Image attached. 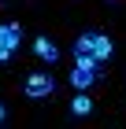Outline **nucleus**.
I'll return each mask as SVG.
<instances>
[{
	"label": "nucleus",
	"instance_id": "nucleus-6",
	"mask_svg": "<svg viewBox=\"0 0 126 129\" xmlns=\"http://www.w3.org/2000/svg\"><path fill=\"white\" fill-rule=\"evenodd\" d=\"M89 111H93V100H89L85 92H78V96L70 100V114H74V118H85Z\"/></svg>",
	"mask_w": 126,
	"mask_h": 129
},
{
	"label": "nucleus",
	"instance_id": "nucleus-4",
	"mask_svg": "<svg viewBox=\"0 0 126 129\" xmlns=\"http://www.w3.org/2000/svg\"><path fill=\"white\" fill-rule=\"evenodd\" d=\"M52 89H56V81H52L48 74H30V78H26V85H22V92H26L30 100H45Z\"/></svg>",
	"mask_w": 126,
	"mask_h": 129
},
{
	"label": "nucleus",
	"instance_id": "nucleus-2",
	"mask_svg": "<svg viewBox=\"0 0 126 129\" xmlns=\"http://www.w3.org/2000/svg\"><path fill=\"white\" fill-rule=\"evenodd\" d=\"M97 67L100 63L93 59V55H74V70H70V85L74 89H93V81H97Z\"/></svg>",
	"mask_w": 126,
	"mask_h": 129
},
{
	"label": "nucleus",
	"instance_id": "nucleus-5",
	"mask_svg": "<svg viewBox=\"0 0 126 129\" xmlns=\"http://www.w3.org/2000/svg\"><path fill=\"white\" fill-rule=\"evenodd\" d=\"M33 52H37V55H41L45 63H56V59H59V48L52 44L48 37H37V41H33Z\"/></svg>",
	"mask_w": 126,
	"mask_h": 129
},
{
	"label": "nucleus",
	"instance_id": "nucleus-3",
	"mask_svg": "<svg viewBox=\"0 0 126 129\" xmlns=\"http://www.w3.org/2000/svg\"><path fill=\"white\" fill-rule=\"evenodd\" d=\"M19 41H22V26L19 22H0V67L11 63V52L19 48Z\"/></svg>",
	"mask_w": 126,
	"mask_h": 129
},
{
	"label": "nucleus",
	"instance_id": "nucleus-7",
	"mask_svg": "<svg viewBox=\"0 0 126 129\" xmlns=\"http://www.w3.org/2000/svg\"><path fill=\"white\" fill-rule=\"evenodd\" d=\"M4 118H8V107H4V103H0V125H4Z\"/></svg>",
	"mask_w": 126,
	"mask_h": 129
},
{
	"label": "nucleus",
	"instance_id": "nucleus-1",
	"mask_svg": "<svg viewBox=\"0 0 126 129\" xmlns=\"http://www.w3.org/2000/svg\"><path fill=\"white\" fill-rule=\"evenodd\" d=\"M74 55H93L97 63H104V59H111V41L104 33H82L74 41Z\"/></svg>",
	"mask_w": 126,
	"mask_h": 129
}]
</instances>
